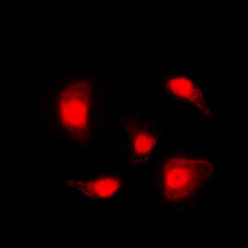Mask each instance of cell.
<instances>
[{
  "instance_id": "cell-1",
  "label": "cell",
  "mask_w": 248,
  "mask_h": 248,
  "mask_svg": "<svg viewBox=\"0 0 248 248\" xmlns=\"http://www.w3.org/2000/svg\"><path fill=\"white\" fill-rule=\"evenodd\" d=\"M214 165L191 155H176L163 163L160 181L165 199L179 202L195 194L198 186L214 174Z\"/></svg>"
},
{
  "instance_id": "cell-2",
  "label": "cell",
  "mask_w": 248,
  "mask_h": 248,
  "mask_svg": "<svg viewBox=\"0 0 248 248\" xmlns=\"http://www.w3.org/2000/svg\"><path fill=\"white\" fill-rule=\"evenodd\" d=\"M90 116V85L76 81L61 93L59 101V117L62 127L76 139H85Z\"/></svg>"
},
{
  "instance_id": "cell-3",
  "label": "cell",
  "mask_w": 248,
  "mask_h": 248,
  "mask_svg": "<svg viewBox=\"0 0 248 248\" xmlns=\"http://www.w3.org/2000/svg\"><path fill=\"white\" fill-rule=\"evenodd\" d=\"M65 185L76 189L86 198L97 201H105L112 199L119 191L122 180L118 176L103 175L90 181L67 180L65 181Z\"/></svg>"
},
{
  "instance_id": "cell-4",
  "label": "cell",
  "mask_w": 248,
  "mask_h": 248,
  "mask_svg": "<svg viewBox=\"0 0 248 248\" xmlns=\"http://www.w3.org/2000/svg\"><path fill=\"white\" fill-rule=\"evenodd\" d=\"M165 88L175 98L187 102L207 117H212V112L206 105L205 93L192 79L185 76H176L167 79Z\"/></svg>"
},
{
  "instance_id": "cell-5",
  "label": "cell",
  "mask_w": 248,
  "mask_h": 248,
  "mask_svg": "<svg viewBox=\"0 0 248 248\" xmlns=\"http://www.w3.org/2000/svg\"><path fill=\"white\" fill-rule=\"evenodd\" d=\"M125 128L129 134L133 164H136V165L143 164L144 161L148 160L153 149L156 145L158 137L148 132L145 128L138 127L136 122H128L125 124Z\"/></svg>"
}]
</instances>
